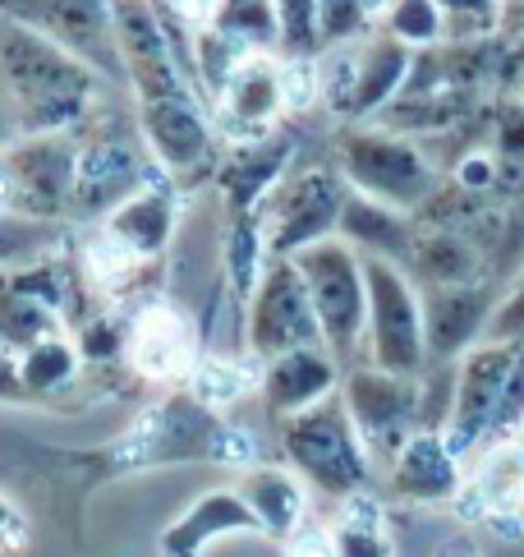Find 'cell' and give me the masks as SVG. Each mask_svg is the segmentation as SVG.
I'll list each match as a JSON object with an SVG mask.
<instances>
[{
    "label": "cell",
    "mask_w": 524,
    "mask_h": 557,
    "mask_svg": "<svg viewBox=\"0 0 524 557\" xmlns=\"http://www.w3.org/2000/svg\"><path fill=\"white\" fill-rule=\"evenodd\" d=\"M0 92L24 134H65L111 102L115 88L74 51L14 18H0Z\"/></svg>",
    "instance_id": "1"
},
{
    "label": "cell",
    "mask_w": 524,
    "mask_h": 557,
    "mask_svg": "<svg viewBox=\"0 0 524 557\" xmlns=\"http://www.w3.org/2000/svg\"><path fill=\"white\" fill-rule=\"evenodd\" d=\"M120 97V92H115ZM78 134V185H74V222H107V216L129 203L134 194H144L152 185H171V175L152 162V152L144 144L134 111H115L102 102Z\"/></svg>",
    "instance_id": "2"
},
{
    "label": "cell",
    "mask_w": 524,
    "mask_h": 557,
    "mask_svg": "<svg viewBox=\"0 0 524 557\" xmlns=\"http://www.w3.org/2000/svg\"><path fill=\"white\" fill-rule=\"evenodd\" d=\"M84 282L92 276L65 263V249L18 268H0V346L24 355L47 336L84 327L92 318Z\"/></svg>",
    "instance_id": "3"
},
{
    "label": "cell",
    "mask_w": 524,
    "mask_h": 557,
    "mask_svg": "<svg viewBox=\"0 0 524 557\" xmlns=\"http://www.w3.org/2000/svg\"><path fill=\"white\" fill-rule=\"evenodd\" d=\"M280 456H286L290 470L313 493L336 497V503H346L354 493H369L373 466H377L340 392L322 396L317 406L290 414V420H280Z\"/></svg>",
    "instance_id": "4"
},
{
    "label": "cell",
    "mask_w": 524,
    "mask_h": 557,
    "mask_svg": "<svg viewBox=\"0 0 524 557\" xmlns=\"http://www.w3.org/2000/svg\"><path fill=\"white\" fill-rule=\"evenodd\" d=\"M332 162L346 171V181L359 194L377 198V203H391L400 212H419L441 185L433 152L419 138L396 134L377 121L340 125V134L332 138Z\"/></svg>",
    "instance_id": "5"
},
{
    "label": "cell",
    "mask_w": 524,
    "mask_h": 557,
    "mask_svg": "<svg viewBox=\"0 0 524 557\" xmlns=\"http://www.w3.org/2000/svg\"><path fill=\"white\" fill-rule=\"evenodd\" d=\"M295 268L309 286V300L317 313L322 342L336 355L340 364H359L364 355V336H369V272L340 235H327L309 249L295 253Z\"/></svg>",
    "instance_id": "6"
},
{
    "label": "cell",
    "mask_w": 524,
    "mask_h": 557,
    "mask_svg": "<svg viewBox=\"0 0 524 557\" xmlns=\"http://www.w3.org/2000/svg\"><path fill=\"white\" fill-rule=\"evenodd\" d=\"M78 185V134H24L0 152V212L70 226Z\"/></svg>",
    "instance_id": "7"
},
{
    "label": "cell",
    "mask_w": 524,
    "mask_h": 557,
    "mask_svg": "<svg viewBox=\"0 0 524 557\" xmlns=\"http://www.w3.org/2000/svg\"><path fill=\"white\" fill-rule=\"evenodd\" d=\"M364 272H369L364 360L387 373L423 377L428 373V327H423L419 282L400 263H387V258H364Z\"/></svg>",
    "instance_id": "8"
},
{
    "label": "cell",
    "mask_w": 524,
    "mask_h": 557,
    "mask_svg": "<svg viewBox=\"0 0 524 557\" xmlns=\"http://www.w3.org/2000/svg\"><path fill=\"white\" fill-rule=\"evenodd\" d=\"M350 194L354 185L346 181V171L336 162L295 166L280 181V189L267 198V208H262V231H267L272 258H295L299 249L336 235Z\"/></svg>",
    "instance_id": "9"
},
{
    "label": "cell",
    "mask_w": 524,
    "mask_h": 557,
    "mask_svg": "<svg viewBox=\"0 0 524 557\" xmlns=\"http://www.w3.org/2000/svg\"><path fill=\"white\" fill-rule=\"evenodd\" d=\"M340 396L346 410L373 451V461H396V451L423 429V377L387 373L377 364H350L340 377Z\"/></svg>",
    "instance_id": "10"
},
{
    "label": "cell",
    "mask_w": 524,
    "mask_h": 557,
    "mask_svg": "<svg viewBox=\"0 0 524 557\" xmlns=\"http://www.w3.org/2000/svg\"><path fill=\"white\" fill-rule=\"evenodd\" d=\"M0 18H14V24L47 33L51 42H60L84 65H92L115 92H129L111 0H0Z\"/></svg>",
    "instance_id": "11"
},
{
    "label": "cell",
    "mask_w": 524,
    "mask_h": 557,
    "mask_svg": "<svg viewBox=\"0 0 524 557\" xmlns=\"http://www.w3.org/2000/svg\"><path fill=\"white\" fill-rule=\"evenodd\" d=\"M245 346L258 364L304 346H327L295 258H272L267 272H262L253 300L245 305Z\"/></svg>",
    "instance_id": "12"
},
{
    "label": "cell",
    "mask_w": 524,
    "mask_h": 557,
    "mask_svg": "<svg viewBox=\"0 0 524 557\" xmlns=\"http://www.w3.org/2000/svg\"><path fill=\"white\" fill-rule=\"evenodd\" d=\"M511 369H515V342H478L456 364V406L441 433H447V443L460 461L492 437V420H497L501 396H507Z\"/></svg>",
    "instance_id": "13"
},
{
    "label": "cell",
    "mask_w": 524,
    "mask_h": 557,
    "mask_svg": "<svg viewBox=\"0 0 524 557\" xmlns=\"http://www.w3.org/2000/svg\"><path fill=\"white\" fill-rule=\"evenodd\" d=\"M295 152H299V134L286 121L280 129L245 138L221 152V162L212 171V189L221 194L230 216H253L267 208V198L280 189V181L295 171Z\"/></svg>",
    "instance_id": "14"
},
{
    "label": "cell",
    "mask_w": 524,
    "mask_h": 557,
    "mask_svg": "<svg viewBox=\"0 0 524 557\" xmlns=\"http://www.w3.org/2000/svg\"><path fill=\"white\" fill-rule=\"evenodd\" d=\"M501 305V282L483 276L470 286H428L423 290V327H428V364H460L488 342V323Z\"/></svg>",
    "instance_id": "15"
},
{
    "label": "cell",
    "mask_w": 524,
    "mask_h": 557,
    "mask_svg": "<svg viewBox=\"0 0 524 557\" xmlns=\"http://www.w3.org/2000/svg\"><path fill=\"white\" fill-rule=\"evenodd\" d=\"M216 129L230 144L245 138H262L290 121V102H286V61L272 51H253L239 74L226 84V92L216 97Z\"/></svg>",
    "instance_id": "16"
},
{
    "label": "cell",
    "mask_w": 524,
    "mask_h": 557,
    "mask_svg": "<svg viewBox=\"0 0 524 557\" xmlns=\"http://www.w3.org/2000/svg\"><path fill=\"white\" fill-rule=\"evenodd\" d=\"M198 342L189 332V318L171 305H144L129 313V346L125 364L144 377V383H171V377H189L198 364Z\"/></svg>",
    "instance_id": "17"
},
{
    "label": "cell",
    "mask_w": 524,
    "mask_h": 557,
    "mask_svg": "<svg viewBox=\"0 0 524 557\" xmlns=\"http://www.w3.org/2000/svg\"><path fill=\"white\" fill-rule=\"evenodd\" d=\"M340 377H346V364L336 360L327 346H304V350H290V355H276L258 369V392H262V406L280 424L290 414L317 406L322 396L340 392Z\"/></svg>",
    "instance_id": "18"
},
{
    "label": "cell",
    "mask_w": 524,
    "mask_h": 557,
    "mask_svg": "<svg viewBox=\"0 0 524 557\" xmlns=\"http://www.w3.org/2000/svg\"><path fill=\"white\" fill-rule=\"evenodd\" d=\"M387 484H391L396 503H410V507H437V503L460 497L465 480H460V456L451 451L447 433L441 429H419L410 443L396 451Z\"/></svg>",
    "instance_id": "19"
},
{
    "label": "cell",
    "mask_w": 524,
    "mask_h": 557,
    "mask_svg": "<svg viewBox=\"0 0 524 557\" xmlns=\"http://www.w3.org/2000/svg\"><path fill=\"white\" fill-rule=\"evenodd\" d=\"M414 70V47L396 42L391 33H369L364 42H354V84H350V102H346V121H377L410 84Z\"/></svg>",
    "instance_id": "20"
},
{
    "label": "cell",
    "mask_w": 524,
    "mask_h": 557,
    "mask_svg": "<svg viewBox=\"0 0 524 557\" xmlns=\"http://www.w3.org/2000/svg\"><path fill=\"white\" fill-rule=\"evenodd\" d=\"M226 534H258L262 540V525H258L253 507L245 503V493L239 488L198 493L194 503L161 530V557H203V548L226 540Z\"/></svg>",
    "instance_id": "21"
},
{
    "label": "cell",
    "mask_w": 524,
    "mask_h": 557,
    "mask_svg": "<svg viewBox=\"0 0 524 557\" xmlns=\"http://www.w3.org/2000/svg\"><path fill=\"white\" fill-rule=\"evenodd\" d=\"M336 235L346 240L359 258H387V263H410L414 240H419V222L414 212H400L391 203H377L369 194H350L346 212H340Z\"/></svg>",
    "instance_id": "22"
},
{
    "label": "cell",
    "mask_w": 524,
    "mask_h": 557,
    "mask_svg": "<svg viewBox=\"0 0 524 557\" xmlns=\"http://www.w3.org/2000/svg\"><path fill=\"white\" fill-rule=\"evenodd\" d=\"M175 222H179V208H175L171 185H152L144 194H134L129 203H120L107 222H97V231L111 235L120 249H129L134 258H144V263H157V258L171 249Z\"/></svg>",
    "instance_id": "23"
},
{
    "label": "cell",
    "mask_w": 524,
    "mask_h": 557,
    "mask_svg": "<svg viewBox=\"0 0 524 557\" xmlns=\"http://www.w3.org/2000/svg\"><path fill=\"white\" fill-rule=\"evenodd\" d=\"M406 272L419 282V290L428 286H470L488 276V253L474 235L465 231H437V226H419V240Z\"/></svg>",
    "instance_id": "24"
},
{
    "label": "cell",
    "mask_w": 524,
    "mask_h": 557,
    "mask_svg": "<svg viewBox=\"0 0 524 557\" xmlns=\"http://www.w3.org/2000/svg\"><path fill=\"white\" fill-rule=\"evenodd\" d=\"M239 493H245V503L258 516L262 540L286 544L290 534L309 521V484L299 480L290 466L286 470H280V466H253V470H245Z\"/></svg>",
    "instance_id": "25"
},
{
    "label": "cell",
    "mask_w": 524,
    "mask_h": 557,
    "mask_svg": "<svg viewBox=\"0 0 524 557\" xmlns=\"http://www.w3.org/2000/svg\"><path fill=\"white\" fill-rule=\"evenodd\" d=\"M267 263H272V249H267V231H262V212L230 216L226 249H221V276H226V290L235 295L239 309L253 300V290L262 282V272H267Z\"/></svg>",
    "instance_id": "26"
},
{
    "label": "cell",
    "mask_w": 524,
    "mask_h": 557,
    "mask_svg": "<svg viewBox=\"0 0 524 557\" xmlns=\"http://www.w3.org/2000/svg\"><path fill=\"white\" fill-rule=\"evenodd\" d=\"M78 369H84V350H78L74 332L47 336V342H37L33 350L18 355V377H24L28 401H47V396L65 392L78 377Z\"/></svg>",
    "instance_id": "27"
},
{
    "label": "cell",
    "mask_w": 524,
    "mask_h": 557,
    "mask_svg": "<svg viewBox=\"0 0 524 557\" xmlns=\"http://www.w3.org/2000/svg\"><path fill=\"white\" fill-rule=\"evenodd\" d=\"M336 557H396V544L387 534V516L369 493H354L340 503V516L332 525Z\"/></svg>",
    "instance_id": "28"
},
{
    "label": "cell",
    "mask_w": 524,
    "mask_h": 557,
    "mask_svg": "<svg viewBox=\"0 0 524 557\" xmlns=\"http://www.w3.org/2000/svg\"><path fill=\"white\" fill-rule=\"evenodd\" d=\"M212 28L235 37L249 51H272L280 55V14L276 0H216V10L208 18Z\"/></svg>",
    "instance_id": "29"
},
{
    "label": "cell",
    "mask_w": 524,
    "mask_h": 557,
    "mask_svg": "<svg viewBox=\"0 0 524 557\" xmlns=\"http://www.w3.org/2000/svg\"><path fill=\"white\" fill-rule=\"evenodd\" d=\"M465 497L478 503V516H492V511H507L524 503V447H492V456L483 461L478 480L470 488H460Z\"/></svg>",
    "instance_id": "30"
},
{
    "label": "cell",
    "mask_w": 524,
    "mask_h": 557,
    "mask_svg": "<svg viewBox=\"0 0 524 557\" xmlns=\"http://www.w3.org/2000/svg\"><path fill=\"white\" fill-rule=\"evenodd\" d=\"M70 240V226H51V222H28V216L0 212V268H18L33 258L60 253Z\"/></svg>",
    "instance_id": "31"
},
{
    "label": "cell",
    "mask_w": 524,
    "mask_h": 557,
    "mask_svg": "<svg viewBox=\"0 0 524 557\" xmlns=\"http://www.w3.org/2000/svg\"><path fill=\"white\" fill-rule=\"evenodd\" d=\"M377 24H382V33H391L396 42H406L414 51L447 42V10H441L437 0H396Z\"/></svg>",
    "instance_id": "32"
},
{
    "label": "cell",
    "mask_w": 524,
    "mask_h": 557,
    "mask_svg": "<svg viewBox=\"0 0 524 557\" xmlns=\"http://www.w3.org/2000/svg\"><path fill=\"white\" fill-rule=\"evenodd\" d=\"M373 33V14L364 10V0H317V55L364 42Z\"/></svg>",
    "instance_id": "33"
},
{
    "label": "cell",
    "mask_w": 524,
    "mask_h": 557,
    "mask_svg": "<svg viewBox=\"0 0 524 557\" xmlns=\"http://www.w3.org/2000/svg\"><path fill=\"white\" fill-rule=\"evenodd\" d=\"M280 14V55L317 61V0H276Z\"/></svg>",
    "instance_id": "34"
},
{
    "label": "cell",
    "mask_w": 524,
    "mask_h": 557,
    "mask_svg": "<svg viewBox=\"0 0 524 557\" xmlns=\"http://www.w3.org/2000/svg\"><path fill=\"white\" fill-rule=\"evenodd\" d=\"M492 152L501 171L524 181V97H501L492 107Z\"/></svg>",
    "instance_id": "35"
},
{
    "label": "cell",
    "mask_w": 524,
    "mask_h": 557,
    "mask_svg": "<svg viewBox=\"0 0 524 557\" xmlns=\"http://www.w3.org/2000/svg\"><path fill=\"white\" fill-rule=\"evenodd\" d=\"M447 10V42H478L501 24L507 0H437Z\"/></svg>",
    "instance_id": "36"
},
{
    "label": "cell",
    "mask_w": 524,
    "mask_h": 557,
    "mask_svg": "<svg viewBox=\"0 0 524 557\" xmlns=\"http://www.w3.org/2000/svg\"><path fill=\"white\" fill-rule=\"evenodd\" d=\"M286 557H336V544H332V530L322 525H299L290 540H286Z\"/></svg>",
    "instance_id": "37"
},
{
    "label": "cell",
    "mask_w": 524,
    "mask_h": 557,
    "mask_svg": "<svg viewBox=\"0 0 524 557\" xmlns=\"http://www.w3.org/2000/svg\"><path fill=\"white\" fill-rule=\"evenodd\" d=\"M24 544H28V516L18 511L5 493H0V553L24 548Z\"/></svg>",
    "instance_id": "38"
},
{
    "label": "cell",
    "mask_w": 524,
    "mask_h": 557,
    "mask_svg": "<svg viewBox=\"0 0 524 557\" xmlns=\"http://www.w3.org/2000/svg\"><path fill=\"white\" fill-rule=\"evenodd\" d=\"M0 406H28L24 377H18V355L0 346Z\"/></svg>",
    "instance_id": "39"
},
{
    "label": "cell",
    "mask_w": 524,
    "mask_h": 557,
    "mask_svg": "<svg viewBox=\"0 0 524 557\" xmlns=\"http://www.w3.org/2000/svg\"><path fill=\"white\" fill-rule=\"evenodd\" d=\"M157 5H166L171 14H179V18H185V24L203 28L208 18H212V10H216V0H157Z\"/></svg>",
    "instance_id": "40"
},
{
    "label": "cell",
    "mask_w": 524,
    "mask_h": 557,
    "mask_svg": "<svg viewBox=\"0 0 524 557\" xmlns=\"http://www.w3.org/2000/svg\"><path fill=\"white\" fill-rule=\"evenodd\" d=\"M18 138H24V129H18V115L10 107V97L0 92V152H5L10 144H18Z\"/></svg>",
    "instance_id": "41"
},
{
    "label": "cell",
    "mask_w": 524,
    "mask_h": 557,
    "mask_svg": "<svg viewBox=\"0 0 524 557\" xmlns=\"http://www.w3.org/2000/svg\"><path fill=\"white\" fill-rule=\"evenodd\" d=\"M391 5H396V0H364V10H369L373 18H382V14H387Z\"/></svg>",
    "instance_id": "42"
},
{
    "label": "cell",
    "mask_w": 524,
    "mask_h": 557,
    "mask_svg": "<svg viewBox=\"0 0 524 557\" xmlns=\"http://www.w3.org/2000/svg\"><path fill=\"white\" fill-rule=\"evenodd\" d=\"M441 557H470L465 548H447V553H441Z\"/></svg>",
    "instance_id": "43"
}]
</instances>
